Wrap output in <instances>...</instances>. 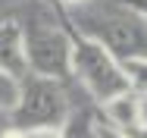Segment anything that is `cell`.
<instances>
[{
  "label": "cell",
  "mask_w": 147,
  "mask_h": 138,
  "mask_svg": "<svg viewBox=\"0 0 147 138\" xmlns=\"http://www.w3.org/2000/svg\"><path fill=\"white\" fill-rule=\"evenodd\" d=\"M19 82L22 79L0 69V113H13V107L19 104Z\"/></svg>",
  "instance_id": "obj_8"
},
{
  "label": "cell",
  "mask_w": 147,
  "mask_h": 138,
  "mask_svg": "<svg viewBox=\"0 0 147 138\" xmlns=\"http://www.w3.org/2000/svg\"><path fill=\"white\" fill-rule=\"evenodd\" d=\"M100 116H103V122L116 126L122 132L131 129V126H141V94L125 91V94H119L113 101L100 104Z\"/></svg>",
  "instance_id": "obj_6"
},
{
  "label": "cell",
  "mask_w": 147,
  "mask_h": 138,
  "mask_svg": "<svg viewBox=\"0 0 147 138\" xmlns=\"http://www.w3.org/2000/svg\"><path fill=\"white\" fill-rule=\"evenodd\" d=\"M22 38H25L28 72L50 75L59 82L72 79V25L57 3L53 10L38 6L22 22Z\"/></svg>",
  "instance_id": "obj_1"
},
{
  "label": "cell",
  "mask_w": 147,
  "mask_h": 138,
  "mask_svg": "<svg viewBox=\"0 0 147 138\" xmlns=\"http://www.w3.org/2000/svg\"><path fill=\"white\" fill-rule=\"evenodd\" d=\"M59 10H82V6H88L91 0H53Z\"/></svg>",
  "instance_id": "obj_13"
},
{
  "label": "cell",
  "mask_w": 147,
  "mask_h": 138,
  "mask_svg": "<svg viewBox=\"0 0 147 138\" xmlns=\"http://www.w3.org/2000/svg\"><path fill=\"white\" fill-rule=\"evenodd\" d=\"M100 135V110L72 107L66 122L59 126V138H97Z\"/></svg>",
  "instance_id": "obj_7"
},
{
  "label": "cell",
  "mask_w": 147,
  "mask_h": 138,
  "mask_svg": "<svg viewBox=\"0 0 147 138\" xmlns=\"http://www.w3.org/2000/svg\"><path fill=\"white\" fill-rule=\"evenodd\" d=\"M13 3H25V0H0V6H13Z\"/></svg>",
  "instance_id": "obj_17"
},
{
  "label": "cell",
  "mask_w": 147,
  "mask_h": 138,
  "mask_svg": "<svg viewBox=\"0 0 147 138\" xmlns=\"http://www.w3.org/2000/svg\"><path fill=\"white\" fill-rule=\"evenodd\" d=\"M119 3H125L128 10H135L138 16H144V19H147V0H119Z\"/></svg>",
  "instance_id": "obj_12"
},
{
  "label": "cell",
  "mask_w": 147,
  "mask_h": 138,
  "mask_svg": "<svg viewBox=\"0 0 147 138\" xmlns=\"http://www.w3.org/2000/svg\"><path fill=\"white\" fill-rule=\"evenodd\" d=\"M141 122L147 126V94H141Z\"/></svg>",
  "instance_id": "obj_15"
},
{
  "label": "cell",
  "mask_w": 147,
  "mask_h": 138,
  "mask_svg": "<svg viewBox=\"0 0 147 138\" xmlns=\"http://www.w3.org/2000/svg\"><path fill=\"white\" fill-rule=\"evenodd\" d=\"M97 138H125V132L116 129V126H110V122H103V116H100V135Z\"/></svg>",
  "instance_id": "obj_10"
},
{
  "label": "cell",
  "mask_w": 147,
  "mask_h": 138,
  "mask_svg": "<svg viewBox=\"0 0 147 138\" xmlns=\"http://www.w3.org/2000/svg\"><path fill=\"white\" fill-rule=\"evenodd\" d=\"M0 69L22 79L28 72L25 60V38H22V22L19 19H0Z\"/></svg>",
  "instance_id": "obj_5"
},
{
  "label": "cell",
  "mask_w": 147,
  "mask_h": 138,
  "mask_svg": "<svg viewBox=\"0 0 147 138\" xmlns=\"http://www.w3.org/2000/svg\"><path fill=\"white\" fill-rule=\"evenodd\" d=\"M122 69H125L128 88L135 94H147V60H125Z\"/></svg>",
  "instance_id": "obj_9"
},
{
  "label": "cell",
  "mask_w": 147,
  "mask_h": 138,
  "mask_svg": "<svg viewBox=\"0 0 147 138\" xmlns=\"http://www.w3.org/2000/svg\"><path fill=\"white\" fill-rule=\"evenodd\" d=\"M0 19H3V16H0Z\"/></svg>",
  "instance_id": "obj_18"
},
{
  "label": "cell",
  "mask_w": 147,
  "mask_h": 138,
  "mask_svg": "<svg viewBox=\"0 0 147 138\" xmlns=\"http://www.w3.org/2000/svg\"><path fill=\"white\" fill-rule=\"evenodd\" d=\"M75 31L97 38L113 56L125 60H147V19L128 10L125 3H110V6H94L78 13L75 22H69Z\"/></svg>",
  "instance_id": "obj_2"
},
{
  "label": "cell",
  "mask_w": 147,
  "mask_h": 138,
  "mask_svg": "<svg viewBox=\"0 0 147 138\" xmlns=\"http://www.w3.org/2000/svg\"><path fill=\"white\" fill-rule=\"evenodd\" d=\"M3 138H25V132H22V129H16V126H13V129H9V132H6V135Z\"/></svg>",
  "instance_id": "obj_16"
},
{
  "label": "cell",
  "mask_w": 147,
  "mask_h": 138,
  "mask_svg": "<svg viewBox=\"0 0 147 138\" xmlns=\"http://www.w3.org/2000/svg\"><path fill=\"white\" fill-rule=\"evenodd\" d=\"M69 110H72V104H69L66 82L50 79V75H38V72H25L19 82V104L13 107L9 119L22 132L59 129L66 122Z\"/></svg>",
  "instance_id": "obj_4"
},
{
  "label": "cell",
  "mask_w": 147,
  "mask_h": 138,
  "mask_svg": "<svg viewBox=\"0 0 147 138\" xmlns=\"http://www.w3.org/2000/svg\"><path fill=\"white\" fill-rule=\"evenodd\" d=\"M25 138H59V129H28Z\"/></svg>",
  "instance_id": "obj_11"
},
{
  "label": "cell",
  "mask_w": 147,
  "mask_h": 138,
  "mask_svg": "<svg viewBox=\"0 0 147 138\" xmlns=\"http://www.w3.org/2000/svg\"><path fill=\"white\" fill-rule=\"evenodd\" d=\"M72 79L88 91V97L97 107L131 91L125 69H122V60L113 56L97 38L82 35L75 28H72Z\"/></svg>",
  "instance_id": "obj_3"
},
{
  "label": "cell",
  "mask_w": 147,
  "mask_h": 138,
  "mask_svg": "<svg viewBox=\"0 0 147 138\" xmlns=\"http://www.w3.org/2000/svg\"><path fill=\"white\" fill-rule=\"evenodd\" d=\"M125 138H147V126H131V129H125Z\"/></svg>",
  "instance_id": "obj_14"
}]
</instances>
